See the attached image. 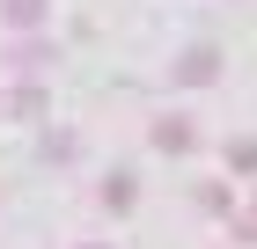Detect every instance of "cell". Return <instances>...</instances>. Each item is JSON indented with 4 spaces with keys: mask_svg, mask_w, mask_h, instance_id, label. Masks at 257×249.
<instances>
[{
    "mask_svg": "<svg viewBox=\"0 0 257 249\" xmlns=\"http://www.w3.org/2000/svg\"><path fill=\"white\" fill-rule=\"evenodd\" d=\"M228 169H235V176H257V139H228Z\"/></svg>",
    "mask_w": 257,
    "mask_h": 249,
    "instance_id": "cell-5",
    "label": "cell"
},
{
    "mask_svg": "<svg viewBox=\"0 0 257 249\" xmlns=\"http://www.w3.org/2000/svg\"><path fill=\"white\" fill-rule=\"evenodd\" d=\"M169 74H177L184 88H206V81L220 74V52H213V44H191V52H184L177 66H169Z\"/></svg>",
    "mask_w": 257,
    "mask_h": 249,
    "instance_id": "cell-2",
    "label": "cell"
},
{
    "mask_svg": "<svg viewBox=\"0 0 257 249\" xmlns=\"http://www.w3.org/2000/svg\"><path fill=\"white\" fill-rule=\"evenodd\" d=\"M44 66H52V52H44V44H22V52H15V74H44Z\"/></svg>",
    "mask_w": 257,
    "mask_h": 249,
    "instance_id": "cell-8",
    "label": "cell"
},
{
    "mask_svg": "<svg viewBox=\"0 0 257 249\" xmlns=\"http://www.w3.org/2000/svg\"><path fill=\"white\" fill-rule=\"evenodd\" d=\"M147 139H155V154H191V147H198V132H191L184 110H162L155 125H147Z\"/></svg>",
    "mask_w": 257,
    "mask_h": 249,
    "instance_id": "cell-1",
    "label": "cell"
},
{
    "mask_svg": "<svg viewBox=\"0 0 257 249\" xmlns=\"http://www.w3.org/2000/svg\"><path fill=\"white\" fill-rule=\"evenodd\" d=\"M44 8H52V0H0V15L15 22V30H37V22H44Z\"/></svg>",
    "mask_w": 257,
    "mask_h": 249,
    "instance_id": "cell-3",
    "label": "cell"
},
{
    "mask_svg": "<svg viewBox=\"0 0 257 249\" xmlns=\"http://www.w3.org/2000/svg\"><path fill=\"white\" fill-rule=\"evenodd\" d=\"M228 234H235V242H257V205H235V212H228Z\"/></svg>",
    "mask_w": 257,
    "mask_h": 249,
    "instance_id": "cell-7",
    "label": "cell"
},
{
    "mask_svg": "<svg viewBox=\"0 0 257 249\" xmlns=\"http://www.w3.org/2000/svg\"><path fill=\"white\" fill-rule=\"evenodd\" d=\"M96 198H103V205H110V212H125V205H133V176H125V169H118V176H110V183H103V191H96Z\"/></svg>",
    "mask_w": 257,
    "mask_h": 249,
    "instance_id": "cell-4",
    "label": "cell"
},
{
    "mask_svg": "<svg viewBox=\"0 0 257 249\" xmlns=\"http://www.w3.org/2000/svg\"><path fill=\"white\" fill-rule=\"evenodd\" d=\"M198 205H206V212H235V191H220V183H213V191H198Z\"/></svg>",
    "mask_w": 257,
    "mask_h": 249,
    "instance_id": "cell-9",
    "label": "cell"
},
{
    "mask_svg": "<svg viewBox=\"0 0 257 249\" xmlns=\"http://www.w3.org/2000/svg\"><path fill=\"white\" fill-rule=\"evenodd\" d=\"M81 249H103V242H81Z\"/></svg>",
    "mask_w": 257,
    "mask_h": 249,
    "instance_id": "cell-10",
    "label": "cell"
},
{
    "mask_svg": "<svg viewBox=\"0 0 257 249\" xmlns=\"http://www.w3.org/2000/svg\"><path fill=\"white\" fill-rule=\"evenodd\" d=\"M15 117H44V88H15V96H0Z\"/></svg>",
    "mask_w": 257,
    "mask_h": 249,
    "instance_id": "cell-6",
    "label": "cell"
}]
</instances>
